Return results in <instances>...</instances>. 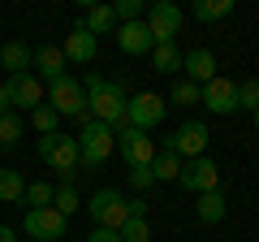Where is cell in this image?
Masks as SVG:
<instances>
[{"label": "cell", "mask_w": 259, "mask_h": 242, "mask_svg": "<svg viewBox=\"0 0 259 242\" xmlns=\"http://www.w3.org/2000/svg\"><path fill=\"white\" fill-rule=\"evenodd\" d=\"M87 91V112H91V121H104L108 130H121L125 126V87L121 83H108V78L91 74L82 83Z\"/></svg>", "instance_id": "6da1fadb"}, {"label": "cell", "mask_w": 259, "mask_h": 242, "mask_svg": "<svg viewBox=\"0 0 259 242\" xmlns=\"http://www.w3.org/2000/svg\"><path fill=\"white\" fill-rule=\"evenodd\" d=\"M39 160H44L52 173H61V186H74L78 139L74 134H39Z\"/></svg>", "instance_id": "7a4b0ae2"}, {"label": "cell", "mask_w": 259, "mask_h": 242, "mask_svg": "<svg viewBox=\"0 0 259 242\" xmlns=\"http://www.w3.org/2000/svg\"><path fill=\"white\" fill-rule=\"evenodd\" d=\"M48 108H52L56 117H78L82 126L91 121V112H87V91H82V83L69 78V74H61L56 83H48Z\"/></svg>", "instance_id": "3957f363"}, {"label": "cell", "mask_w": 259, "mask_h": 242, "mask_svg": "<svg viewBox=\"0 0 259 242\" xmlns=\"http://www.w3.org/2000/svg\"><path fill=\"white\" fill-rule=\"evenodd\" d=\"M74 139H78V165L87 169H100L117 147V130H108L104 121H87L82 134H74Z\"/></svg>", "instance_id": "277c9868"}, {"label": "cell", "mask_w": 259, "mask_h": 242, "mask_svg": "<svg viewBox=\"0 0 259 242\" xmlns=\"http://www.w3.org/2000/svg\"><path fill=\"white\" fill-rule=\"evenodd\" d=\"M87 212H91L95 229H117V233H121V225L130 221V212H125V199H121V190H112V186L95 190V195L87 199Z\"/></svg>", "instance_id": "5b68a950"}, {"label": "cell", "mask_w": 259, "mask_h": 242, "mask_svg": "<svg viewBox=\"0 0 259 242\" xmlns=\"http://www.w3.org/2000/svg\"><path fill=\"white\" fill-rule=\"evenodd\" d=\"M182 190H194V195H207V190H221V165L212 156L199 160H182V173H177Z\"/></svg>", "instance_id": "8992f818"}, {"label": "cell", "mask_w": 259, "mask_h": 242, "mask_svg": "<svg viewBox=\"0 0 259 242\" xmlns=\"http://www.w3.org/2000/svg\"><path fill=\"white\" fill-rule=\"evenodd\" d=\"M143 26L151 30V44H173V35H182V9L173 0H156V5H147Z\"/></svg>", "instance_id": "52a82bcc"}, {"label": "cell", "mask_w": 259, "mask_h": 242, "mask_svg": "<svg viewBox=\"0 0 259 242\" xmlns=\"http://www.w3.org/2000/svg\"><path fill=\"white\" fill-rule=\"evenodd\" d=\"M164 151H173L177 160H199L207 151V126L203 121H182V126L168 134Z\"/></svg>", "instance_id": "ba28073f"}, {"label": "cell", "mask_w": 259, "mask_h": 242, "mask_svg": "<svg viewBox=\"0 0 259 242\" xmlns=\"http://www.w3.org/2000/svg\"><path fill=\"white\" fill-rule=\"evenodd\" d=\"M168 112V100L156 91H143L134 95V100H125V126H134V130H151V126H160Z\"/></svg>", "instance_id": "9c48e42d"}, {"label": "cell", "mask_w": 259, "mask_h": 242, "mask_svg": "<svg viewBox=\"0 0 259 242\" xmlns=\"http://www.w3.org/2000/svg\"><path fill=\"white\" fill-rule=\"evenodd\" d=\"M117 151L130 169H151V160H156V143L147 139V130H134V126L117 130Z\"/></svg>", "instance_id": "30bf717a"}, {"label": "cell", "mask_w": 259, "mask_h": 242, "mask_svg": "<svg viewBox=\"0 0 259 242\" xmlns=\"http://www.w3.org/2000/svg\"><path fill=\"white\" fill-rule=\"evenodd\" d=\"M199 104H203L207 112H216V117H229V112H238V83H229V78L216 74L212 83L199 87Z\"/></svg>", "instance_id": "8fae6325"}, {"label": "cell", "mask_w": 259, "mask_h": 242, "mask_svg": "<svg viewBox=\"0 0 259 242\" xmlns=\"http://www.w3.org/2000/svg\"><path fill=\"white\" fill-rule=\"evenodd\" d=\"M26 233L30 242H61L65 238V216L56 208H26Z\"/></svg>", "instance_id": "7c38bea8"}, {"label": "cell", "mask_w": 259, "mask_h": 242, "mask_svg": "<svg viewBox=\"0 0 259 242\" xmlns=\"http://www.w3.org/2000/svg\"><path fill=\"white\" fill-rule=\"evenodd\" d=\"M5 95H9V108H30L35 112L44 104V83L35 78V69L30 74H9L5 78Z\"/></svg>", "instance_id": "4fadbf2b"}, {"label": "cell", "mask_w": 259, "mask_h": 242, "mask_svg": "<svg viewBox=\"0 0 259 242\" xmlns=\"http://www.w3.org/2000/svg\"><path fill=\"white\" fill-rule=\"evenodd\" d=\"M61 52H65V61H78V65H87V61H95L100 44H95V35L82 26V22H78V26L65 35V48H61Z\"/></svg>", "instance_id": "5bb4252c"}, {"label": "cell", "mask_w": 259, "mask_h": 242, "mask_svg": "<svg viewBox=\"0 0 259 242\" xmlns=\"http://www.w3.org/2000/svg\"><path fill=\"white\" fill-rule=\"evenodd\" d=\"M117 44H121L125 56H147L151 48H156V44H151V30L143 26V22H121V26H117Z\"/></svg>", "instance_id": "9a60e30c"}, {"label": "cell", "mask_w": 259, "mask_h": 242, "mask_svg": "<svg viewBox=\"0 0 259 242\" xmlns=\"http://www.w3.org/2000/svg\"><path fill=\"white\" fill-rule=\"evenodd\" d=\"M182 69H186L190 83H212L216 78V56L207 52V48H194V52L182 56Z\"/></svg>", "instance_id": "2e32d148"}, {"label": "cell", "mask_w": 259, "mask_h": 242, "mask_svg": "<svg viewBox=\"0 0 259 242\" xmlns=\"http://www.w3.org/2000/svg\"><path fill=\"white\" fill-rule=\"evenodd\" d=\"M30 65H35V69H44V78H48V83H56V78L65 74V52H61L56 44H39V48H35V61H30Z\"/></svg>", "instance_id": "e0dca14e"}, {"label": "cell", "mask_w": 259, "mask_h": 242, "mask_svg": "<svg viewBox=\"0 0 259 242\" xmlns=\"http://www.w3.org/2000/svg\"><path fill=\"white\" fill-rule=\"evenodd\" d=\"M30 61H35V52L26 44H5L0 48V69H9V74H30Z\"/></svg>", "instance_id": "ac0fdd59"}, {"label": "cell", "mask_w": 259, "mask_h": 242, "mask_svg": "<svg viewBox=\"0 0 259 242\" xmlns=\"http://www.w3.org/2000/svg\"><path fill=\"white\" fill-rule=\"evenodd\" d=\"M194 216H199L203 225L225 221V195H221V190H207V195H199V204H194Z\"/></svg>", "instance_id": "d6986e66"}, {"label": "cell", "mask_w": 259, "mask_h": 242, "mask_svg": "<svg viewBox=\"0 0 259 242\" xmlns=\"http://www.w3.org/2000/svg\"><path fill=\"white\" fill-rule=\"evenodd\" d=\"M151 69H156V74H177V69H182V52H177V44H156V48H151Z\"/></svg>", "instance_id": "ffe728a7"}, {"label": "cell", "mask_w": 259, "mask_h": 242, "mask_svg": "<svg viewBox=\"0 0 259 242\" xmlns=\"http://www.w3.org/2000/svg\"><path fill=\"white\" fill-rule=\"evenodd\" d=\"M82 26L91 30V35H108L112 26H117V13H112V5H91L82 18Z\"/></svg>", "instance_id": "44dd1931"}, {"label": "cell", "mask_w": 259, "mask_h": 242, "mask_svg": "<svg viewBox=\"0 0 259 242\" xmlns=\"http://www.w3.org/2000/svg\"><path fill=\"white\" fill-rule=\"evenodd\" d=\"M0 199H5V204L26 199V177H22L18 169H0Z\"/></svg>", "instance_id": "7402d4cb"}, {"label": "cell", "mask_w": 259, "mask_h": 242, "mask_svg": "<svg viewBox=\"0 0 259 242\" xmlns=\"http://www.w3.org/2000/svg\"><path fill=\"white\" fill-rule=\"evenodd\" d=\"M190 13L199 22H221V18H229V13H233V0H194Z\"/></svg>", "instance_id": "603a6c76"}, {"label": "cell", "mask_w": 259, "mask_h": 242, "mask_svg": "<svg viewBox=\"0 0 259 242\" xmlns=\"http://www.w3.org/2000/svg\"><path fill=\"white\" fill-rule=\"evenodd\" d=\"M177 173H182V160H177L173 151H156V160H151V177H156V182H177Z\"/></svg>", "instance_id": "cb8c5ba5"}, {"label": "cell", "mask_w": 259, "mask_h": 242, "mask_svg": "<svg viewBox=\"0 0 259 242\" xmlns=\"http://www.w3.org/2000/svg\"><path fill=\"white\" fill-rule=\"evenodd\" d=\"M52 199H56V186H48V182H30L26 186V204L30 208H52Z\"/></svg>", "instance_id": "d4e9b609"}, {"label": "cell", "mask_w": 259, "mask_h": 242, "mask_svg": "<svg viewBox=\"0 0 259 242\" xmlns=\"http://www.w3.org/2000/svg\"><path fill=\"white\" fill-rule=\"evenodd\" d=\"M112 13H117V26H121V22H143L147 5H143V0H117V5H112Z\"/></svg>", "instance_id": "484cf974"}, {"label": "cell", "mask_w": 259, "mask_h": 242, "mask_svg": "<svg viewBox=\"0 0 259 242\" xmlns=\"http://www.w3.org/2000/svg\"><path fill=\"white\" fill-rule=\"evenodd\" d=\"M168 100H173V104H199V83H190V78H177L173 91H168Z\"/></svg>", "instance_id": "4316f807"}, {"label": "cell", "mask_w": 259, "mask_h": 242, "mask_svg": "<svg viewBox=\"0 0 259 242\" xmlns=\"http://www.w3.org/2000/svg\"><path fill=\"white\" fill-rule=\"evenodd\" d=\"M30 121H35V130H39V134H56V126H61V117H56L48 104H39V108L30 112Z\"/></svg>", "instance_id": "83f0119b"}, {"label": "cell", "mask_w": 259, "mask_h": 242, "mask_svg": "<svg viewBox=\"0 0 259 242\" xmlns=\"http://www.w3.org/2000/svg\"><path fill=\"white\" fill-rule=\"evenodd\" d=\"M52 208H56L61 216H74L78 208H82V204H78V190H74V186H61V190H56V199H52Z\"/></svg>", "instance_id": "f1b7e54d"}, {"label": "cell", "mask_w": 259, "mask_h": 242, "mask_svg": "<svg viewBox=\"0 0 259 242\" xmlns=\"http://www.w3.org/2000/svg\"><path fill=\"white\" fill-rule=\"evenodd\" d=\"M121 242H151L147 216H143V221H125V225H121Z\"/></svg>", "instance_id": "f546056e"}, {"label": "cell", "mask_w": 259, "mask_h": 242, "mask_svg": "<svg viewBox=\"0 0 259 242\" xmlns=\"http://www.w3.org/2000/svg\"><path fill=\"white\" fill-rule=\"evenodd\" d=\"M18 139H22V121L13 117V112H5V117H0V147H13Z\"/></svg>", "instance_id": "4dcf8cb0"}, {"label": "cell", "mask_w": 259, "mask_h": 242, "mask_svg": "<svg viewBox=\"0 0 259 242\" xmlns=\"http://www.w3.org/2000/svg\"><path fill=\"white\" fill-rule=\"evenodd\" d=\"M238 108H246V112L259 108V83L255 78H250V83H238Z\"/></svg>", "instance_id": "1f68e13d"}, {"label": "cell", "mask_w": 259, "mask_h": 242, "mask_svg": "<svg viewBox=\"0 0 259 242\" xmlns=\"http://www.w3.org/2000/svg\"><path fill=\"white\" fill-rule=\"evenodd\" d=\"M130 186H134V190H151V186H156L151 169H130Z\"/></svg>", "instance_id": "d6a6232c"}, {"label": "cell", "mask_w": 259, "mask_h": 242, "mask_svg": "<svg viewBox=\"0 0 259 242\" xmlns=\"http://www.w3.org/2000/svg\"><path fill=\"white\" fill-rule=\"evenodd\" d=\"M87 242H121V233L117 229H91V238Z\"/></svg>", "instance_id": "836d02e7"}, {"label": "cell", "mask_w": 259, "mask_h": 242, "mask_svg": "<svg viewBox=\"0 0 259 242\" xmlns=\"http://www.w3.org/2000/svg\"><path fill=\"white\" fill-rule=\"evenodd\" d=\"M9 112V95H5V78H0V117Z\"/></svg>", "instance_id": "e575fe53"}, {"label": "cell", "mask_w": 259, "mask_h": 242, "mask_svg": "<svg viewBox=\"0 0 259 242\" xmlns=\"http://www.w3.org/2000/svg\"><path fill=\"white\" fill-rule=\"evenodd\" d=\"M0 242H18V233H13L9 225H0Z\"/></svg>", "instance_id": "d590c367"}, {"label": "cell", "mask_w": 259, "mask_h": 242, "mask_svg": "<svg viewBox=\"0 0 259 242\" xmlns=\"http://www.w3.org/2000/svg\"><path fill=\"white\" fill-rule=\"evenodd\" d=\"M255 126H259V108H255Z\"/></svg>", "instance_id": "8d00e7d4"}]
</instances>
